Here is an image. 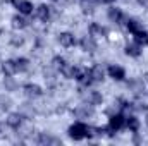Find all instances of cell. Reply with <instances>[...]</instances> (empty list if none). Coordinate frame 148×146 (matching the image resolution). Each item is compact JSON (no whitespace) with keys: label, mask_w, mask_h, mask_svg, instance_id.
Returning <instances> with one entry per match:
<instances>
[{"label":"cell","mask_w":148,"mask_h":146,"mask_svg":"<svg viewBox=\"0 0 148 146\" xmlns=\"http://www.w3.org/2000/svg\"><path fill=\"white\" fill-rule=\"evenodd\" d=\"M69 136L73 139H83V138H91L93 132L91 129H88L84 124H74L69 127Z\"/></svg>","instance_id":"1"},{"label":"cell","mask_w":148,"mask_h":146,"mask_svg":"<svg viewBox=\"0 0 148 146\" xmlns=\"http://www.w3.org/2000/svg\"><path fill=\"white\" fill-rule=\"evenodd\" d=\"M60 72L64 74L66 77H69V79H79V77L83 76V71H81V69H77V67H74V65H67V64L62 65Z\"/></svg>","instance_id":"2"},{"label":"cell","mask_w":148,"mask_h":146,"mask_svg":"<svg viewBox=\"0 0 148 146\" xmlns=\"http://www.w3.org/2000/svg\"><path fill=\"white\" fill-rule=\"evenodd\" d=\"M12 3H14V7L19 9V12H23V14H31V12H33V5H31V2H28V0H12Z\"/></svg>","instance_id":"3"},{"label":"cell","mask_w":148,"mask_h":146,"mask_svg":"<svg viewBox=\"0 0 148 146\" xmlns=\"http://www.w3.org/2000/svg\"><path fill=\"white\" fill-rule=\"evenodd\" d=\"M98 2H100V0H81L79 5H81V10H83L84 14H91V12L95 10V7H97Z\"/></svg>","instance_id":"4"},{"label":"cell","mask_w":148,"mask_h":146,"mask_svg":"<svg viewBox=\"0 0 148 146\" xmlns=\"http://www.w3.org/2000/svg\"><path fill=\"white\" fill-rule=\"evenodd\" d=\"M81 46H83V50H86V52H95V50H97V43H95L93 36H84L81 40Z\"/></svg>","instance_id":"5"},{"label":"cell","mask_w":148,"mask_h":146,"mask_svg":"<svg viewBox=\"0 0 148 146\" xmlns=\"http://www.w3.org/2000/svg\"><path fill=\"white\" fill-rule=\"evenodd\" d=\"M109 74H110V77L117 79V81H121V79H124V77H126L124 69H122V67H119V65H110V67H109Z\"/></svg>","instance_id":"6"},{"label":"cell","mask_w":148,"mask_h":146,"mask_svg":"<svg viewBox=\"0 0 148 146\" xmlns=\"http://www.w3.org/2000/svg\"><path fill=\"white\" fill-rule=\"evenodd\" d=\"M109 17H110L114 23H117V24L126 23V17H124V14H122L119 9H110V10H109Z\"/></svg>","instance_id":"7"},{"label":"cell","mask_w":148,"mask_h":146,"mask_svg":"<svg viewBox=\"0 0 148 146\" xmlns=\"http://www.w3.org/2000/svg\"><path fill=\"white\" fill-rule=\"evenodd\" d=\"M124 126H126V119L122 115H112L110 117V127L114 131H117V129H121Z\"/></svg>","instance_id":"8"},{"label":"cell","mask_w":148,"mask_h":146,"mask_svg":"<svg viewBox=\"0 0 148 146\" xmlns=\"http://www.w3.org/2000/svg\"><path fill=\"white\" fill-rule=\"evenodd\" d=\"M59 43H60L62 46L69 48V46L74 45V36L71 33H60V35H59Z\"/></svg>","instance_id":"9"},{"label":"cell","mask_w":148,"mask_h":146,"mask_svg":"<svg viewBox=\"0 0 148 146\" xmlns=\"http://www.w3.org/2000/svg\"><path fill=\"white\" fill-rule=\"evenodd\" d=\"M24 93H26L28 96L36 98V96H40L43 91H41V88H40V86H36V84H26V86H24Z\"/></svg>","instance_id":"10"},{"label":"cell","mask_w":148,"mask_h":146,"mask_svg":"<svg viewBox=\"0 0 148 146\" xmlns=\"http://www.w3.org/2000/svg\"><path fill=\"white\" fill-rule=\"evenodd\" d=\"M91 113H93V110L88 108V105H84V107H79V108L74 110V115H76L77 119H88Z\"/></svg>","instance_id":"11"},{"label":"cell","mask_w":148,"mask_h":146,"mask_svg":"<svg viewBox=\"0 0 148 146\" xmlns=\"http://www.w3.org/2000/svg\"><path fill=\"white\" fill-rule=\"evenodd\" d=\"M36 17L41 19V21H48V17H50V7L40 5V7L36 9Z\"/></svg>","instance_id":"12"},{"label":"cell","mask_w":148,"mask_h":146,"mask_svg":"<svg viewBox=\"0 0 148 146\" xmlns=\"http://www.w3.org/2000/svg\"><path fill=\"white\" fill-rule=\"evenodd\" d=\"M12 26H14L16 29H23V28L28 26V21H26L23 16H14V17H12Z\"/></svg>","instance_id":"13"},{"label":"cell","mask_w":148,"mask_h":146,"mask_svg":"<svg viewBox=\"0 0 148 146\" xmlns=\"http://www.w3.org/2000/svg\"><path fill=\"white\" fill-rule=\"evenodd\" d=\"M21 122H23V117H21L19 113H10L9 119H7V124H9L10 127H19Z\"/></svg>","instance_id":"14"},{"label":"cell","mask_w":148,"mask_h":146,"mask_svg":"<svg viewBox=\"0 0 148 146\" xmlns=\"http://www.w3.org/2000/svg\"><path fill=\"white\" fill-rule=\"evenodd\" d=\"M2 71H3L5 76H12V74L16 72V64H14V60L3 62V64H2Z\"/></svg>","instance_id":"15"},{"label":"cell","mask_w":148,"mask_h":146,"mask_svg":"<svg viewBox=\"0 0 148 146\" xmlns=\"http://www.w3.org/2000/svg\"><path fill=\"white\" fill-rule=\"evenodd\" d=\"M90 76H91L93 81H102V79H103V69H102L100 65H95V67L90 71Z\"/></svg>","instance_id":"16"},{"label":"cell","mask_w":148,"mask_h":146,"mask_svg":"<svg viewBox=\"0 0 148 146\" xmlns=\"http://www.w3.org/2000/svg\"><path fill=\"white\" fill-rule=\"evenodd\" d=\"M126 24H127V29H129L133 35L143 29V28H141V24H140L138 21H134V19H127V21H126Z\"/></svg>","instance_id":"17"},{"label":"cell","mask_w":148,"mask_h":146,"mask_svg":"<svg viewBox=\"0 0 148 146\" xmlns=\"http://www.w3.org/2000/svg\"><path fill=\"white\" fill-rule=\"evenodd\" d=\"M90 35H91V36H103V35H105V29H103L100 24L93 23V24L90 26Z\"/></svg>","instance_id":"18"},{"label":"cell","mask_w":148,"mask_h":146,"mask_svg":"<svg viewBox=\"0 0 148 146\" xmlns=\"http://www.w3.org/2000/svg\"><path fill=\"white\" fill-rule=\"evenodd\" d=\"M14 64H16V72H24V71L28 69V64H29V62L21 57V59H16Z\"/></svg>","instance_id":"19"},{"label":"cell","mask_w":148,"mask_h":146,"mask_svg":"<svg viewBox=\"0 0 148 146\" xmlns=\"http://www.w3.org/2000/svg\"><path fill=\"white\" fill-rule=\"evenodd\" d=\"M126 53L131 55V57H138V55L141 53L140 45H138V43H134V45H127V46H126Z\"/></svg>","instance_id":"20"},{"label":"cell","mask_w":148,"mask_h":146,"mask_svg":"<svg viewBox=\"0 0 148 146\" xmlns=\"http://www.w3.org/2000/svg\"><path fill=\"white\" fill-rule=\"evenodd\" d=\"M126 126H127L133 132H136V131H138V127H140V122H138V119H136V117H127V119H126Z\"/></svg>","instance_id":"21"},{"label":"cell","mask_w":148,"mask_h":146,"mask_svg":"<svg viewBox=\"0 0 148 146\" xmlns=\"http://www.w3.org/2000/svg\"><path fill=\"white\" fill-rule=\"evenodd\" d=\"M88 102H90V105H98L102 102V95L97 93V91H91L90 96H88Z\"/></svg>","instance_id":"22"},{"label":"cell","mask_w":148,"mask_h":146,"mask_svg":"<svg viewBox=\"0 0 148 146\" xmlns=\"http://www.w3.org/2000/svg\"><path fill=\"white\" fill-rule=\"evenodd\" d=\"M40 143L41 145H60V141L59 139H55V138H50V136H40Z\"/></svg>","instance_id":"23"},{"label":"cell","mask_w":148,"mask_h":146,"mask_svg":"<svg viewBox=\"0 0 148 146\" xmlns=\"http://www.w3.org/2000/svg\"><path fill=\"white\" fill-rule=\"evenodd\" d=\"M134 40H136V43H138V45H141V43H147V41H148V33H145V31L141 29V31L134 33Z\"/></svg>","instance_id":"24"},{"label":"cell","mask_w":148,"mask_h":146,"mask_svg":"<svg viewBox=\"0 0 148 146\" xmlns=\"http://www.w3.org/2000/svg\"><path fill=\"white\" fill-rule=\"evenodd\" d=\"M79 81L84 84V86H90L91 83H93V79H91V76H90V72H83V76L79 77Z\"/></svg>","instance_id":"25"},{"label":"cell","mask_w":148,"mask_h":146,"mask_svg":"<svg viewBox=\"0 0 148 146\" xmlns=\"http://www.w3.org/2000/svg\"><path fill=\"white\" fill-rule=\"evenodd\" d=\"M52 64H53V67H55V69H59V71H60V69H62V65H64L66 62H64V59H62V57H55V59L52 60Z\"/></svg>","instance_id":"26"},{"label":"cell","mask_w":148,"mask_h":146,"mask_svg":"<svg viewBox=\"0 0 148 146\" xmlns=\"http://www.w3.org/2000/svg\"><path fill=\"white\" fill-rule=\"evenodd\" d=\"M7 108H9V100L0 98V110H7Z\"/></svg>","instance_id":"27"},{"label":"cell","mask_w":148,"mask_h":146,"mask_svg":"<svg viewBox=\"0 0 148 146\" xmlns=\"http://www.w3.org/2000/svg\"><path fill=\"white\" fill-rule=\"evenodd\" d=\"M12 45H16V46H19V45H23V38L21 36H12Z\"/></svg>","instance_id":"28"},{"label":"cell","mask_w":148,"mask_h":146,"mask_svg":"<svg viewBox=\"0 0 148 146\" xmlns=\"http://www.w3.org/2000/svg\"><path fill=\"white\" fill-rule=\"evenodd\" d=\"M5 84H7V88H9V89H14V83H12V81H7Z\"/></svg>","instance_id":"29"},{"label":"cell","mask_w":148,"mask_h":146,"mask_svg":"<svg viewBox=\"0 0 148 146\" xmlns=\"http://www.w3.org/2000/svg\"><path fill=\"white\" fill-rule=\"evenodd\" d=\"M100 2H103V3H112V2H115V0H100Z\"/></svg>","instance_id":"30"},{"label":"cell","mask_w":148,"mask_h":146,"mask_svg":"<svg viewBox=\"0 0 148 146\" xmlns=\"http://www.w3.org/2000/svg\"><path fill=\"white\" fill-rule=\"evenodd\" d=\"M141 3H145V5H148V0H140Z\"/></svg>","instance_id":"31"},{"label":"cell","mask_w":148,"mask_h":146,"mask_svg":"<svg viewBox=\"0 0 148 146\" xmlns=\"http://www.w3.org/2000/svg\"><path fill=\"white\" fill-rule=\"evenodd\" d=\"M147 124H148V115H147Z\"/></svg>","instance_id":"32"},{"label":"cell","mask_w":148,"mask_h":146,"mask_svg":"<svg viewBox=\"0 0 148 146\" xmlns=\"http://www.w3.org/2000/svg\"><path fill=\"white\" fill-rule=\"evenodd\" d=\"M53 2H57V0H53Z\"/></svg>","instance_id":"33"},{"label":"cell","mask_w":148,"mask_h":146,"mask_svg":"<svg viewBox=\"0 0 148 146\" xmlns=\"http://www.w3.org/2000/svg\"><path fill=\"white\" fill-rule=\"evenodd\" d=\"M147 43H148V41H147Z\"/></svg>","instance_id":"34"}]
</instances>
